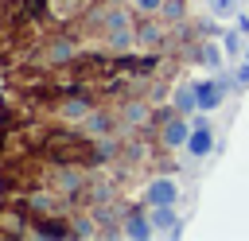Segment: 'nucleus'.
<instances>
[{"label": "nucleus", "mask_w": 249, "mask_h": 241, "mask_svg": "<svg viewBox=\"0 0 249 241\" xmlns=\"http://www.w3.org/2000/svg\"><path fill=\"white\" fill-rule=\"evenodd\" d=\"M160 12H163L167 19H179V16H183V4H179V0H163V8H160Z\"/></svg>", "instance_id": "11"}, {"label": "nucleus", "mask_w": 249, "mask_h": 241, "mask_svg": "<svg viewBox=\"0 0 249 241\" xmlns=\"http://www.w3.org/2000/svg\"><path fill=\"white\" fill-rule=\"evenodd\" d=\"M195 86H198V109L214 113V109L226 101V89H230V74H226V70H218V78H202V82H195Z\"/></svg>", "instance_id": "1"}, {"label": "nucleus", "mask_w": 249, "mask_h": 241, "mask_svg": "<svg viewBox=\"0 0 249 241\" xmlns=\"http://www.w3.org/2000/svg\"><path fill=\"white\" fill-rule=\"evenodd\" d=\"M187 136H191V120H187L183 113L163 124V144H167V148H187Z\"/></svg>", "instance_id": "5"}, {"label": "nucleus", "mask_w": 249, "mask_h": 241, "mask_svg": "<svg viewBox=\"0 0 249 241\" xmlns=\"http://www.w3.org/2000/svg\"><path fill=\"white\" fill-rule=\"evenodd\" d=\"M233 23H237V27L249 35V12H237V16H233Z\"/></svg>", "instance_id": "15"}, {"label": "nucleus", "mask_w": 249, "mask_h": 241, "mask_svg": "<svg viewBox=\"0 0 249 241\" xmlns=\"http://www.w3.org/2000/svg\"><path fill=\"white\" fill-rule=\"evenodd\" d=\"M245 31L233 23V27H226L222 31V47H226V54H245V39H241Z\"/></svg>", "instance_id": "9"}, {"label": "nucleus", "mask_w": 249, "mask_h": 241, "mask_svg": "<svg viewBox=\"0 0 249 241\" xmlns=\"http://www.w3.org/2000/svg\"><path fill=\"white\" fill-rule=\"evenodd\" d=\"M144 202H148V206H175V202H179V183L167 179V175L152 179L148 190H144Z\"/></svg>", "instance_id": "2"}, {"label": "nucleus", "mask_w": 249, "mask_h": 241, "mask_svg": "<svg viewBox=\"0 0 249 241\" xmlns=\"http://www.w3.org/2000/svg\"><path fill=\"white\" fill-rule=\"evenodd\" d=\"M233 82H237V86H241V89H245V86H249V58H245V62H241V66H237V78H233Z\"/></svg>", "instance_id": "13"}, {"label": "nucleus", "mask_w": 249, "mask_h": 241, "mask_svg": "<svg viewBox=\"0 0 249 241\" xmlns=\"http://www.w3.org/2000/svg\"><path fill=\"white\" fill-rule=\"evenodd\" d=\"M140 43H160V27H140Z\"/></svg>", "instance_id": "12"}, {"label": "nucleus", "mask_w": 249, "mask_h": 241, "mask_svg": "<svg viewBox=\"0 0 249 241\" xmlns=\"http://www.w3.org/2000/svg\"><path fill=\"white\" fill-rule=\"evenodd\" d=\"M245 58H249V43H245Z\"/></svg>", "instance_id": "17"}, {"label": "nucleus", "mask_w": 249, "mask_h": 241, "mask_svg": "<svg viewBox=\"0 0 249 241\" xmlns=\"http://www.w3.org/2000/svg\"><path fill=\"white\" fill-rule=\"evenodd\" d=\"M148 218H152V229H156V233L183 237V225H179V214H175V206H148Z\"/></svg>", "instance_id": "3"}, {"label": "nucleus", "mask_w": 249, "mask_h": 241, "mask_svg": "<svg viewBox=\"0 0 249 241\" xmlns=\"http://www.w3.org/2000/svg\"><path fill=\"white\" fill-rule=\"evenodd\" d=\"M202 66H210V70H226V47H218V43H202Z\"/></svg>", "instance_id": "8"}, {"label": "nucleus", "mask_w": 249, "mask_h": 241, "mask_svg": "<svg viewBox=\"0 0 249 241\" xmlns=\"http://www.w3.org/2000/svg\"><path fill=\"white\" fill-rule=\"evenodd\" d=\"M171 105H175V113H183V117H191V113H198V86H195V82H183V86L175 89V97H171Z\"/></svg>", "instance_id": "4"}, {"label": "nucleus", "mask_w": 249, "mask_h": 241, "mask_svg": "<svg viewBox=\"0 0 249 241\" xmlns=\"http://www.w3.org/2000/svg\"><path fill=\"white\" fill-rule=\"evenodd\" d=\"M136 8H140V12H160L163 0H136Z\"/></svg>", "instance_id": "14"}, {"label": "nucleus", "mask_w": 249, "mask_h": 241, "mask_svg": "<svg viewBox=\"0 0 249 241\" xmlns=\"http://www.w3.org/2000/svg\"><path fill=\"white\" fill-rule=\"evenodd\" d=\"M156 229H152V218H144V214H128L124 218V237H136V241H144V237H152Z\"/></svg>", "instance_id": "7"}, {"label": "nucleus", "mask_w": 249, "mask_h": 241, "mask_svg": "<svg viewBox=\"0 0 249 241\" xmlns=\"http://www.w3.org/2000/svg\"><path fill=\"white\" fill-rule=\"evenodd\" d=\"M82 109H86V105H82V101H74V105H66V109H62V113H66V117H78V113H82Z\"/></svg>", "instance_id": "16"}, {"label": "nucleus", "mask_w": 249, "mask_h": 241, "mask_svg": "<svg viewBox=\"0 0 249 241\" xmlns=\"http://www.w3.org/2000/svg\"><path fill=\"white\" fill-rule=\"evenodd\" d=\"M210 152H214L210 128H191V136H187V155H191V159H206Z\"/></svg>", "instance_id": "6"}, {"label": "nucleus", "mask_w": 249, "mask_h": 241, "mask_svg": "<svg viewBox=\"0 0 249 241\" xmlns=\"http://www.w3.org/2000/svg\"><path fill=\"white\" fill-rule=\"evenodd\" d=\"M241 8H237V0H210V16L214 19H230V16H237Z\"/></svg>", "instance_id": "10"}]
</instances>
